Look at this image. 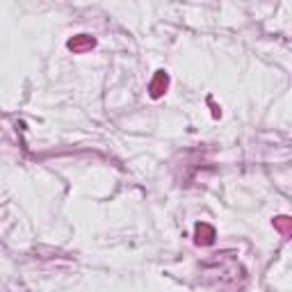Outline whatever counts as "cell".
I'll use <instances>...</instances> for the list:
<instances>
[{
  "mask_svg": "<svg viewBox=\"0 0 292 292\" xmlns=\"http://www.w3.org/2000/svg\"><path fill=\"white\" fill-rule=\"evenodd\" d=\"M276 226L287 235V226H290V219H287V217H278V219H276Z\"/></svg>",
  "mask_w": 292,
  "mask_h": 292,
  "instance_id": "cell-4",
  "label": "cell"
},
{
  "mask_svg": "<svg viewBox=\"0 0 292 292\" xmlns=\"http://www.w3.org/2000/svg\"><path fill=\"white\" fill-rule=\"evenodd\" d=\"M212 237H214V231L208 224H199V226H196V242H199V244H210Z\"/></svg>",
  "mask_w": 292,
  "mask_h": 292,
  "instance_id": "cell-2",
  "label": "cell"
},
{
  "mask_svg": "<svg viewBox=\"0 0 292 292\" xmlns=\"http://www.w3.org/2000/svg\"><path fill=\"white\" fill-rule=\"evenodd\" d=\"M167 85H169L167 73L160 71L158 76H155V80L151 82V96H153V98H160V96H162V91L167 89Z\"/></svg>",
  "mask_w": 292,
  "mask_h": 292,
  "instance_id": "cell-1",
  "label": "cell"
},
{
  "mask_svg": "<svg viewBox=\"0 0 292 292\" xmlns=\"http://www.w3.org/2000/svg\"><path fill=\"white\" fill-rule=\"evenodd\" d=\"M91 46H94V39L87 36V34H80V36H76V39L68 41V48L76 50V53H80V50H85V48H91Z\"/></svg>",
  "mask_w": 292,
  "mask_h": 292,
  "instance_id": "cell-3",
  "label": "cell"
}]
</instances>
